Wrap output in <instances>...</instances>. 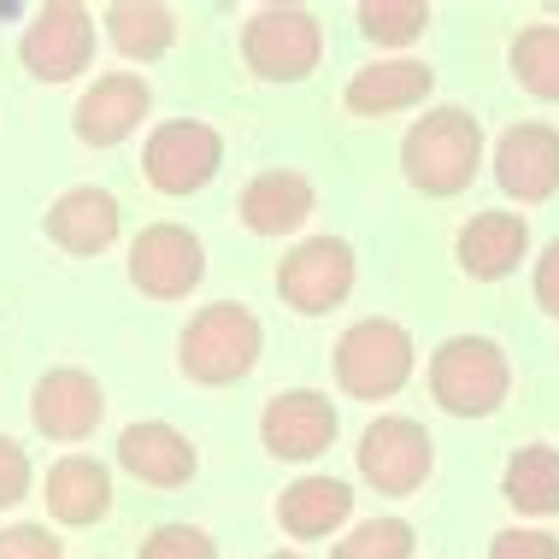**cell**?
I'll return each instance as SVG.
<instances>
[{"instance_id": "obj_2", "label": "cell", "mask_w": 559, "mask_h": 559, "mask_svg": "<svg viewBox=\"0 0 559 559\" xmlns=\"http://www.w3.org/2000/svg\"><path fill=\"white\" fill-rule=\"evenodd\" d=\"M260 342H265V330H260V319H253L248 307H236V300H213L206 312H194V319H189L177 359H183V377L224 389V383H241V377L253 371Z\"/></svg>"}, {"instance_id": "obj_21", "label": "cell", "mask_w": 559, "mask_h": 559, "mask_svg": "<svg viewBox=\"0 0 559 559\" xmlns=\"http://www.w3.org/2000/svg\"><path fill=\"white\" fill-rule=\"evenodd\" d=\"M48 512L59 524H100L112 512V477L100 460H83V453H71V460H59L48 472Z\"/></svg>"}, {"instance_id": "obj_7", "label": "cell", "mask_w": 559, "mask_h": 559, "mask_svg": "<svg viewBox=\"0 0 559 559\" xmlns=\"http://www.w3.org/2000/svg\"><path fill=\"white\" fill-rule=\"evenodd\" d=\"M19 59L29 78H41V83H66L78 71H88V59H95V19H88V7H78V0L41 7L19 41Z\"/></svg>"}, {"instance_id": "obj_27", "label": "cell", "mask_w": 559, "mask_h": 559, "mask_svg": "<svg viewBox=\"0 0 559 559\" xmlns=\"http://www.w3.org/2000/svg\"><path fill=\"white\" fill-rule=\"evenodd\" d=\"M142 559H218V548H213V536L194 531V524H159V531L142 542Z\"/></svg>"}, {"instance_id": "obj_29", "label": "cell", "mask_w": 559, "mask_h": 559, "mask_svg": "<svg viewBox=\"0 0 559 559\" xmlns=\"http://www.w3.org/2000/svg\"><path fill=\"white\" fill-rule=\"evenodd\" d=\"M489 559H559V542L548 531H501L489 542Z\"/></svg>"}, {"instance_id": "obj_18", "label": "cell", "mask_w": 559, "mask_h": 559, "mask_svg": "<svg viewBox=\"0 0 559 559\" xmlns=\"http://www.w3.org/2000/svg\"><path fill=\"white\" fill-rule=\"evenodd\" d=\"M118 230H124V213L107 189H71L48 206V236L66 253H100L118 241Z\"/></svg>"}, {"instance_id": "obj_32", "label": "cell", "mask_w": 559, "mask_h": 559, "mask_svg": "<svg viewBox=\"0 0 559 559\" xmlns=\"http://www.w3.org/2000/svg\"><path fill=\"white\" fill-rule=\"evenodd\" d=\"M271 559H300V554H271Z\"/></svg>"}, {"instance_id": "obj_3", "label": "cell", "mask_w": 559, "mask_h": 559, "mask_svg": "<svg viewBox=\"0 0 559 559\" xmlns=\"http://www.w3.org/2000/svg\"><path fill=\"white\" fill-rule=\"evenodd\" d=\"M507 354L489 336H453L430 359V395L453 418H489L507 401Z\"/></svg>"}, {"instance_id": "obj_31", "label": "cell", "mask_w": 559, "mask_h": 559, "mask_svg": "<svg viewBox=\"0 0 559 559\" xmlns=\"http://www.w3.org/2000/svg\"><path fill=\"white\" fill-rule=\"evenodd\" d=\"M536 300H542V312L559 319V241H548L536 260Z\"/></svg>"}, {"instance_id": "obj_4", "label": "cell", "mask_w": 559, "mask_h": 559, "mask_svg": "<svg viewBox=\"0 0 559 559\" xmlns=\"http://www.w3.org/2000/svg\"><path fill=\"white\" fill-rule=\"evenodd\" d=\"M413 377V336L389 319H359L336 342V383L354 401H389Z\"/></svg>"}, {"instance_id": "obj_25", "label": "cell", "mask_w": 559, "mask_h": 559, "mask_svg": "<svg viewBox=\"0 0 559 559\" xmlns=\"http://www.w3.org/2000/svg\"><path fill=\"white\" fill-rule=\"evenodd\" d=\"M359 29L377 48H406L430 29V7L425 0H366L359 7Z\"/></svg>"}, {"instance_id": "obj_9", "label": "cell", "mask_w": 559, "mask_h": 559, "mask_svg": "<svg viewBox=\"0 0 559 559\" xmlns=\"http://www.w3.org/2000/svg\"><path fill=\"white\" fill-rule=\"evenodd\" d=\"M354 289V248L342 236H307L283 253L277 265V295L295 312H330Z\"/></svg>"}, {"instance_id": "obj_6", "label": "cell", "mask_w": 559, "mask_h": 559, "mask_svg": "<svg viewBox=\"0 0 559 559\" xmlns=\"http://www.w3.org/2000/svg\"><path fill=\"white\" fill-rule=\"evenodd\" d=\"M359 477L371 483L377 495H413L425 489L430 465H436V448H430V430L418 418H377L359 436Z\"/></svg>"}, {"instance_id": "obj_1", "label": "cell", "mask_w": 559, "mask_h": 559, "mask_svg": "<svg viewBox=\"0 0 559 559\" xmlns=\"http://www.w3.org/2000/svg\"><path fill=\"white\" fill-rule=\"evenodd\" d=\"M477 159H483V124L465 107H430L401 142V171L418 194L472 189Z\"/></svg>"}, {"instance_id": "obj_24", "label": "cell", "mask_w": 559, "mask_h": 559, "mask_svg": "<svg viewBox=\"0 0 559 559\" xmlns=\"http://www.w3.org/2000/svg\"><path fill=\"white\" fill-rule=\"evenodd\" d=\"M512 78L536 100H559V24H531L512 36Z\"/></svg>"}, {"instance_id": "obj_14", "label": "cell", "mask_w": 559, "mask_h": 559, "mask_svg": "<svg viewBox=\"0 0 559 559\" xmlns=\"http://www.w3.org/2000/svg\"><path fill=\"white\" fill-rule=\"evenodd\" d=\"M147 107H154V88H147V78L107 71V78H100L78 100V135H83L88 147H118L147 118Z\"/></svg>"}, {"instance_id": "obj_5", "label": "cell", "mask_w": 559, "mask_h": 559, "mask_svg": "<svg viewBox=\"0 0 559 559\" xmlns=\"http://www.w3.org/2000/svg\"><path fill=\"white\" fill-rule=\"evenodd\" d=\"M319 53H324V36L300 7H265L241 29V59L265 83H300L319 66Z\"/></svg>"}, {"instance_id": "obj_22", "label": "cell", "mask_w": 559, "mask_h": 559, "mask_svg": "<svg viewBox=\"0 0 559 559\" xmlns=\"http://www.w3.org/2000/svg\"><path fill=\"white\" fill-rule=\"evenodd\" d=\"M501 495L524 519H554L559 512V448H548V442L519 448L501 472Z\"/></svg>"}, {"instance_id": "obj_10", "label": "cell", "mask_w": 559, "mask_h": 559, "mask_svg": "<svg viewBox=\"0 0 559 559\" xmlns=\"http://www.w3.org/2000/svg\"><path fill=\"white\" fill-rule=\"evenodd\" d=\"M206 277V248L183 224H147L130 241V283L154 300H183Z\"/></svg>"}, {"instance_id": "obj_16", "label": "cell", "mask_w": 559, "mask_h": 559, "mask_svg": "<svg viewBox=\"0 0 559 559\" xmlns=\"http://www.w3.org/2000/svg\"><path fill=\"white\" fill-rule=\"evenodd\" d=\"M524 248H531V218H519V213H477V218H465L460 241H453L460 271L477 283L512 277L524 260Z\"/></svg>"}, {"instance_id": "obj_26", "label": "cell", "mask_w": 559, "mask_h": 559, "mask_svg": "<svg viewBox=\"0 0 559 559\" xmlns=\"http://www.w3.org/2000/svg\"><path fill=\"white\" fill-rule=\"evenodd\" d=\"M330 559H413V524L406 519H366L347 542L330 548Z\"/></svg>"}, {"instance_id": "obj_13", "label": "cell", "mask_w": 559, "mask_h": 559, "mask_svg": "<svg viewBox=\"0 0 559 559\" xmlns=\"http://www.w3.org/2000/svg\"><path fill=\"white\" fill-rule=\"evenodd\" d=\"M495 183L512 201H548L559 194V130L554 124H512L495 147Z\"/></svg>"}, {"instance_id": "obj_30", "label": "cell", "mask_w": 559, "mask_h": 559, "mask_svg": "<svg viewBox=\"0 0 559 559\" xmlns=\"http://www.w3.org/2000/svg\"><path fill=\"white\" fill-rule=\"evenodd\" d=\"M24 489H29V453L12 436H0V507H19Z\"/></svg>"}, {"instance_id": "obj_23", "label": "cell", "mask_w": 559, "mask_h": 559, "mask_svg": "<svg viewBox=\"0 0 559 559\" xmlns=\"http://www.w3.org/2000/svg\"><path fill=\"white\" fill-rule=\"evenodd\" d=\"M107 36L124 59H159L165 48H171L177 24H171L165 7H154V0H112L107 7Z\"/></svg>"}, {"instance_id": "obj_20", "label": "cell", "mask_w": 559, "mask_h": 559, "mask_svg": "<svg viewBox=\"0 0 559 559\" xmlns=\"http://www.w3.org/2000/svg\"><path fill=\"white\" fill-rule=\"evenodd\" d=\"M347 512H354V489L342 477H300L277 495V524L300 542L336 536V524H347Z\"/></svg>"}, {"instance_id": "obj_15", "label": "cell", "mask_w": 559, "mask_h": 559, "mask_svg": "<svg viewBox=\"0 0 559 559\" xmlns=\"http://www.w3.org/2000/svg\"><path fill=\"white\" fill-rule=\"evenodd\" d=\"M118 465H124L130 477H142L147 489H183L194 477V465H201V453H194V442L183 430L147 418V425H130L118 436Z\"/></svg>"}, {"instance_id": "obj_19", "label": "cell", "mask_w": 559, "mask_h": 559, "mask_svg": "<svg viewBox=\"0 0 559 559\" xmlns=\"http://www.w3.org/2000/svg\"><path fill=\"white\" fill-rule=\"evenodd\" d=\"M312 218V183L300 171H260L241 189V224L253 236H289Z\"/></svg>"}, {"instance_id": "obj_11", "label": "cell", "mask_w": 559, "mask_h": 559, "mask_svg": "<svg viewBox=\"0 0 559 559\" xmlns=\"http://www.w3.org/2000/svg\"><path fill=\"white\" fill-rule=\"evenodd\" d=\"M336 430H342L336 401L319 395V389H283L260 413V442L277 460H319V453L336 448Z\"/></svg>"}, {"instance_id": "obj_12", "label": "cell", "mask_w": 559, "mask_h": 559, "mask_svg": "<svg viewBox=\"0 0 559 559\" xmlns=\"http://www.w3.org/2000/svg\"><path fill=\"white\" fill-rule=\"evenodd\" d=\"M100 413H107V395H100V383L78 366L48 371L36 383V395H29V418H36V430L48 436V442H83V436L100 425Z\"/></svg>"}, {"instance_id": "obj_17", "label": "cell", "mask_w": 559, "mask_h": 559, "mask_svg": "<svg viewBox=\"0 0 559 559\" xmlns=\"http://www.w3.org/2000/svg\"><path fill=\"white\" fill-rule=\"evenodd\" d=\"M430 88H436V71L425 59H377V66L347 78V112H366V118L406 112V107H418Z\"/></svg>"}, {"instance_id": "obj_28", "label": "cell", "mask_w": 559, "mask_h": 559, "mask_svg": "<svg viewBox=\"0 0 559 559\" xmlns=\"http://www.w3.org/2000/svg\"><path fill=\"white\" fill-rule=\"evenodd\" d=\"M66 548H59L53 531H41V524H7L0 531V559H59Z\"/></svg>"}, {"instance_id": "obj_8", "label": "cell", "mask_w": 559, "mask_h": 559, "mask_svg": "<svg viewBox=\"0 0 559 559\" xmlns=\"http://www.w3.org/2000/svg\"><path fill=\"white\" fill-rule=\"evenodd\" d=\"M218 159H224V142H218L213 124H201V118H171V124H159L147 135L142 171L159 194H194V189L213 183Z\"/></svg>"}]
</instances>
